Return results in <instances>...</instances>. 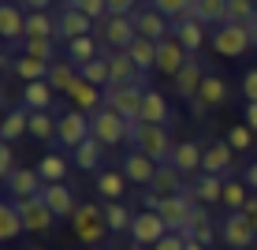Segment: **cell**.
<instances>
[{"label":"cell","instance_id":"obj_29","mask_svg":"<svg viewBox=\"0 0 257 250\" xmlns=\"http://www.w3.org/2000/svg\"><path fill=\"white\" fill-rule=\"evenodd\" d=\"M127 176H123V168H108V172H97V194H101L104 202H123V194H127Z\"/></svg>","mask_w":257,"mask_h":250},{"label":"cell","instance_id":"obj_22","mask_svg":"<svg viewBox=\"0 0 257 250\" xmlns=\"http://www.w3.org/2000/svg\"><path fill=\"white\" fill-rule=\"evenodd\" d=\"M168 164L183 176H201V142H175Z\"/></svg>","mask_w":257,"mask_h":250},{"label":"cell","instance_id":"obj_14","mask_svg":"<svg viewBox=\"0 0 257 250\" xmlns=\"http://www.w3.org/2000/svg\"><path fill=\"white\" fill-rule=\"evenodd\" d=\"M187 60H190V52L179 45V38H175V34L157 45V71H161L164 78H175L183 67H187Z\"/></svg>","mask_w":257,"mask_h":250},{"label":"cell","instance_id":"obj_7","mask_svg":"<svg viewBox=\"0 0 257 250\" xmlns=\"http://www.w3.org/2000/svg\"><path fill=\"white\" fill-rule=\"evenodd\" d=\"M12 202L19 205L26 231H34V235H49V231L56 228V213L49 209V202L41 198V194H34V198H12Z\"/></svg>","mask_w":257,"mask_h":250},{"label":"cell","instance_id":"obj_15","mask_svg":"<svg viewBox=\"0 0 257 250\" xmlns=\"http://www.w3.org/2000/svg\"><path fill=\"white\" fill-rule=\"evenodd\" d=\"M41 191H45V180L38 168H15L12 180H4V198H34Z\"/></svg>","mask_w":257,"mask_h":250},{"label":"cell","instance_id":"obj_30","mask_svg":"<svg viewBox=\"0 0 257 250\" xmlns=\"http://www.w3.org/2000/svg\"><path fill=\"white\" fill-rule=\"evenodd\" d=\"M142 123H161L168 127L172 123V105L161 90H146V105H142Z\"/></svg>","mask_w":257,"mask_h":250},{"label":"cell","instance_id":"obj_49","mask_svg":"<svg viewBox=\"0 0 257 250\" xmlns=\"http://www.w3.org/2000/svg\"><path fill=\"white\" fill-rule=\"evenodd\" d=\"M227 142H231L235 153H242V149H250V146H253V131L246 127V123H235V127L227 131Z\"/></svg>","mask_w":257,"mask_h":250},{"label":"cell","instance_id":"obj_53","mask_svg":"<svg viewBox=\"0 0 257 250\" xmlns=\"http://www.w3.org/2000/svg\"><path fill=\"white\" fill-rule=\"evenodd\" d=\"M242 97L246 101H257V67H250L242 75Z\"/></svg>","mask_w":257,"mask_h":250},{"label":"cell","instance_id":"obj_6","mask_svg":"<svg viewBox=\"0 0 257 250\" xmlns=\"http://www.w3.org/2000/svg\"><path fill=\"white\" fill-rule=\"evenodd\" d=\"M142 105H146V90L142 86H108L104 90V109L119 112L127 123L142 120Z\"/></svg>","mask_w":257,"mask_h":250},{"label":"cell","instance_id":"obj_45","mask_svg":"<svg viewBox=\"0 0 257 250\" xmlns=\"http://www.w3.org/2000/svg\"><path fill=\"white\" fill-rule=\"evenodd\" d=\"M23 52L38 60H56V38H23Z\"/></svg>","mask_w":257,"mask_h":250},{"label":"cell","instance_id":"obj_37","mask_svg":"<svg viewBox=\"0 0 257 250\" xmlns=\"http://www.w3.org/2000/svg\"><path fill=\"white\" fill-rule=\"evenodd\" d=\"M101 157H104V146H101V142H97L93 135L86 138L78 149H71V160H75L82 172H93V168H101Z\"/></svg>","mask_w":257,"mask_h":250},{"label":"cell","instance_id":"obj_31","mask_svg":"<svg viewBox=\"0 0 257 250\" xmlns=\"http://www.w3.org/2000/svg\"><path fill=\"white\" fill-rule=\"evenodd\" d=\"M19 105L30 112H49L52 109V86L49 82H26L19 94Z\"/></svg>","mask_w":257,"mask_h":250},{"label":"cell","instance_id":"obj_33","mask_svg":"<svg viewBox=\"0 0 257 250\" xmlns=\"http://www.w3.org/2000/svg\"><path fill=\"white\" fill-rule=\"evenodd\" d=\"M175 38H179V45L190 52V56H198L201 45H205V26L198 19H179L175 23Z\"/></svg>","mask_w":257,"mask_h":250},{"label":"cell","instance_id":"obj_2","mask_svg":"<svg viewBox=\"0 0 257 250\" xmlns=\"http://www.w3.org/2000/svg\"><path fill=\"white\" fill-rule=\"evenodd\" d=\"M71 224H75L78 243H86V246L104 243V235H108L104 205H97V202H78V209H75V217H71Z\"/></svg>","mask_w":257,"mask_h":250},{"label":"cell","instance_id":"obj_44","mask_svg":"<svg viewBox=\"0 0 257 250\" xmlns=\"http://www.w3.org/2000/svg\"><path fill=\"white\" fill-rule=\"evenodd\" d=\"M78 75H82L86 82L101 86V90H108V86H112V71H108V60H104V56H97L93 64H86L82 71H78Z\"/></svg>","mask_w":257,"mask_h":250},{"label":"cell","instance_id":"obj_34","mask_svg":"<svg viewBox=\"0 0 257 250\" xmlns=\"http://www.w3.org/2000/svg\"><path fill=\"white\" fill-rule=\"evenodd\" d=\"M23 231H26V224H23L19 205H15L12 198H4V205H0V239H4V243H12V239H19Z\"/></svg>","mask_w":257,"mask_h":250},{"label":"cell","instance_id":"obj_51","mask_svg":"<svg viewBox=\"0 0 257 250\" xmlns=\"http://www.w3.org/2000/svg\"><path fill=\"white\" fill-rule=\"evenodd\" d=\"M142 0H108V15H135Z\"/></svg>","mask_w":257,"mask_h":250},{"label":"cell","instance_id":"obj_10","mask_svg":"<svg viewBox=\"0 0 257 250\" xmlns=\"http://www.w3.org/2000/svg\"><path fill=\"white\" fill-rule=\"evenodd\" d=\"M90 138V112L82 109H71L60 116V127H56V142L64 149H78L82 142Z\"/></svg>","mask_w":257,"mask_h":250},{"label":"cell","instance_id":"obj_35","mask_svg":"<svg viewBox=\"0 0 257 250\" xmlns=\"http://www.w3.org/2000/svg\"><path fill=\"white\" fill-rule=\"evenodd\" d=\"M23 135H30V109H8L4 116V127H0V138L4 142H19Z\"/></svg>","mask_w":257,"mask_h":250},{"label":"cell","instance_id":"obj_50","mask_svg":"<svg viewBox=\"0 0 257 250\" xmlns=\"http://www.w3.org/2000/svg\"><path fill=\"white\" fill-rule=\"evenodd\" d=\"M12 172H15V149H12V142H4L0 146V176L12 180Z\"/></svg>","mask_w":257,"mask_h":250},{"label":"cell","instance_id":"obj_41","mask_svg":"<svg viewBox=\"0 0 257 250\" xmlns=\"http://www.w3.org/2000/svg\"><path fill=\"white\" fill-rule=\"evenodd\" d=\"M26 38H56V19L49 12H26Z\"/></svg>","mask_w":257,"mask_h":250},{"label":"cell","instance_id":"obj_59","mask_svg":"<svg viewBox=\"0 0 257 250\" xmlns=\"http://www.w3.org/2000/svg\"><path fill=\"white\" fill-rule=\"evenodd\" d=\"M187 250H209V246H201V243H194V239H187Z\"/></svg>","mask_w":257,"mask_h":250},{"label":"cell","instance_id":"obj_23","mask_svg":"<svg viewBox=\"0 0 257 250\" xmlns=\"http://www.w3.org/2000/svg\"><path fill=\"white\" fill-rule=\"evenodd\" d=\"M0 34L12 45L19 38H26V8H19L15 0H4V8H0Z\"/></svg>","mask_w":257,"mask_h":250},{"label":"cell","instance_id":"obj_17","mask_svg":"<svg viewBox=\"0 0 257 250\" xmlns=\"http://www.w3.org/2000/svg\"><path fill=\"white\" fill-rule=\"evenodd\" d=\"M119 168H123V176H127L131 183H138V187H146V191H149V183H153V176H157V168H161V164H157L153 157H146L142 149H131V153L123 157Z\"/></svg>","mask_w":257,"mask_h":250},{"label":"cell","instance_id":"obj_20","mask_svg":"<svg viewBox=\"0 0 257 250\" xmlns=\"http://www.w3.org/2000/svg\"><path fill=\"white\" fill-rule=\"evenodd\" d=\"M179 235L183 239H194V243H201V246H212V239H216V224H212V217H209L205 205H198V209L190 213L187 228H183Z\"/></svg>","mask_w":257,"mask_h":250},{"label":"cell","instance_id":"obj_43","mask_svg":"<svg viewBox=\"0 0 257 250\" xmlns=\"http://www.w3.org/2000/svg\"><path fill=\"white\" fill-rule=\"evenodd\" d=\"M131 60L142 67V71H149V67H157V41H149V38H135L131 41Z\"/></svg>","mask_w":257,"mask_h":250},{"label":"cell","instance_id":"obj_21","mask_svg":"<svg viewBox=\"0 0 257 250\" xmlns=\"http://www.w3.org/2000/svg\"><path fill=\"white\" fill-rule=\"evenodd\" d=\"M198 101H205V109H224V105L231 101V78L209 71L205 82H201V90H198Z\"/></svg>","mask_w":257,"mask_h":250},{"label":"cell","instance_id":"obj_60","mask_svg":"<svg viewBox=\"0 0 257 250\" xmlns=\"http://www.w3.org/2000/svg\"><path fill=\"white\" fill-rule=\"evenodd\" d=\"M30 250H41V246H30Z\"/></svg>","mask_w":257,"mask_h":250},{"label":"cell","instance_id":"obj_36","mask_svg":"<svg viewBox=\"0 0 257 250\" xmlns=\"http://www.w3.org/2000/svg\"><path fill=\"white\" fill-rule=\"evenodd\" d=\"M45 82L52 86V90H71V86H75L78 82V67L75 64H71V60L64 56V60H52V64H49V78H45Z\"/></svg>","mask_w":257,"mask_h":250},{"label":"cell","instance_id":"obj_8","mask_svg":"<svg viewBox=\"0 0 257 250\" xmlns=\"http://www.w3.org/2000/svg\"><path fill=\"white\" fill-rule=\"evenodd\" d=\"M97 38L108 49H131V41L138 38L135 19H131V15H104V19L97 23Z\"/></svg>","mask_w":257,"mask_h":250},{"label":"cell","instance_id":"obj_12","mask_svg":"<svg viewBox=\"0 0 257 250\" xmlns=\"http://www.w3.org/2000/svg\"><path fill=\"white\" fill-rule=\"evenodd\" d=\"M198 209V202H194V194L190 191H183V194H175V198H161V217H164V224L168 231H183L187 228V220H190V213Z\"/></svg>","mask_w":257,"mask_h":250},{"label":"cell","instance_id":"obj_47","mask_svg":"<svg viewBox=\"0 0 257 250\" xmlns=\"http://www.w3.org/2000/svg\"><path fill=\"white\" fill-rule=\"evenodd\" d=\"M149 4H153L161 15H168L172 23L187 19V12H190V0H149Z\"/></svg>","mask_w":257,"mask_h":250},{"label":"cell","instance_id":"obj_9","mask_svg":"<svg viewBox=\"0 0 257 250\" xmlns=\"http://www.w3.org/2000/svg\"><path fill=\"white\" fill-rule=\"evenodd\" d=\"M131 19H135L138 38H149V41H157V45H161L164 38H172V34H175V23L168 19V15H161L153 4H142Z\"/></svg>","mask_w":257,"mask_h":250},{"label":"cell","instance_id":"obj_18","mask_svg":"<svg viewBox=\"0 0 257 250\" xmlns=\"http://www.w3.org/2000/svg\"><path fill=\"white\" fill-rule=\"evenodd\" d=\"M231 160H235L231 142H205L201 146V172L224 176V172H231Z\"/></svg>","mask_w":257,"mask_h":250},{"label":"cell","instance_id":"obj_58","mask_svg":"<svg viewBox=\"0 0 257 250\" xmlns=\"http://www.w3.org/2000/svg\"><path fill=\"white\" fill-rule=\"evenodd\" d=\"M250 38H253V49H257V15L250 19Z\"/></svg>","mask_w":257,"mask_h":250},{"label":"cell","instance_id":"obj_39","mask_svg":"<svg viewBox=\"0 0 257 250\" xmlns=\"http://www.w3.org/2000/svg\"><path fill=\"white\" fill-rule=\"evenodd\" d=\"M60 120H52V112H30V138L34 142H56Z\"/></svg>","mask_w":257,"mask_h":250},{"label":"cell","instance_id":"obj_56","mask_svg":"<svg viewBox=\"0 0 257 250\" xmlns=\"http://www.w3.org/2000/svg\"><path fill=\"white\" fill-rule=\"evenodd\" d=\"M242 183L250 187V191H257V160H250V164H246V172H242Z\"/></svg>","mask_w":257,"mask_h":250},{"label":"cell","instance_id":"obj_52","mask_svg":"<svg viewBox=\"0 0 257 250\" xmlns=\"http://www.w3.org/2000/svg\"><path fill=\"white\" fill-rule=\"evenodd\" d=\"M153 250H187V239H183L179 231H168V235H164Z\"/></svg>","mask_w":257,"mask_h":250},{"label":"cell","instance_id":"obj_11","mask_svg":"<svg viewBox=\"0 0 257 250\" xmlns=\"http://www.w3.org/2000/svg\"><path fill=\"white\" fill-rule=\"evenodd\" d=\"M220 239H224L231 250H250V246H257V231H253L250 220H246V213H227V217L220 220Z\"/></svg>","mask_w":257,"mask_h":250},{"label":"cell","instance_id":"obj_40","mask_svg":"<svg viewBox=\"0 0 257 250\" xmlns=\"http://www.w3.org/2000/svg\"><path fill=\"white\" fill-rule=\"evenodd\" d=\"M38 172H41L45 183H64L67 180V157L64 153H45L41 164H38Z\"/></svg>","mask_w":257,"mask_h":250},{"label":"cell","instance_id":"obj_4","mask_svg":"<svg viewBox=\"0 0 257 250\" xmlns=\"http://www.w3.org/2000/svg\"><path fill=\"white\" fill-rule=\"evenodd\" d=\"M212 49H216L220 56H227V60L246 56V52L253 49L250 26H242V23H224V26H216V30H212Z\"/></svg>","mask_w":257,"mask_h":250},{"label":"cell","instance_id":"obj_54","mask_svg":"<svg viewBox=\"0 0 257 250\" xmlns=\"http://www.w3.org/2000/svg\"><path fill=\"white\" fill-rule=\"evenodd\" d=\"M242 123L257 135V101H246V112H242Z\"/></svg>","mask_w":257,"mask_h":250},{"label":"cell","instance_id":"obj_24","mask_svg":"<svg viewBox=\"0 0 257 250\" xmlns=\"http://www.w3.org/2000/svg\"><path fill=\"white\" fill-rule=\"evenodd\" d=\"M187 19H198L201 26H224L227 23V0H190Z\"/></svg>","mask_w":257,"mask_h":250},{"label":"cell","instance_id":"obj_55","mask_svg":"<svg viewBox=\"0 0 257 250\" xmlns=\"http://www.w3.org/2000/svg\"><path fill=\"white\" fill-rule=\"evenodd\" d=\"M19 8H26V12H49L52 0H15Z\"/></svg>","mask_w":257,"mask_h":250},{"label":"cell","instance_id":"obj_38","mask_svg":"<svg viewBox=\"0 0 257 250\" xmlns=\"http://www.w3.org/2000/svg\"><path fill=\"white\" fill-rule=\"evenodd\" d=\"M104 220H108V231H131L135 224V213L127 209V202H104Z\"/></svg>","mask_w":257,"mask_h":250},{"label":"cell","instance_id":"obj_13","mask_svg":"<svg viewBox=\"0 0 257 250\" xmlns=\"http://www.w3.org/2000/svg\"><path fill=\"white\" fill-rule=\"evenodd\" d=\"M205 75H209V67L201 64V56H190L187 67H183L179 75L172 78L175 97H183V101H194V97H198V90H201V82H205Z\"/></svg>","mask_w":257,"mask_h":250},{"label":"cell","instance_id":"obj_27","mask_svg":"<svg viewBox=\"0 0 257 250\" xmlns=\"http://www.w3.org/2000/svg\"><path fill=\"white\" fill-rule=\"evenodd\" d=\"M101 56V38H93V34H86V38H75L67 41V60L82 71L86 64H93V60Z\"/></svg>","mask_w":257,"mask_h":250},{"label":"cell","instance_id":"obj_48","mask_svg":"<svg viewBox=\"0 0 257 250\" xmlns=\"http://www.w3.org/2000/svg\"><path fill=\"white\" fill-rule=\"evenodd\" d=\"M67 8H78L82 15H90L93 23H101L108 15V0H67Z\"/></svg>","mask_w":257,"mask_h":250},{"label":"cell","instance_id":"obj_19","mask_svg":"<svg viewBox=\"0 0 257 250\" xmlns=\"http://www.w3.org/2000/svg\"><path fill=\"white\" fill-rule=\"evenodd\" d=\"M41 198L49 202V209L56 213V220H64V217H75V209H78V202H75V191H71L67 183H45Z\"/></svg>","mask_w":257,"mask_h":250},{"label":"cell","instance_id":"obj_1","mask_svg":"<svg viewBox=\"0 0 257 250\" xmlns=\"http://www.w3.org/2000/svg\"><path fill=\"white\" fill-rule=\"evenodd\" d=\"M131 146L142 149L146 157H153L157 164H168V160H172L175 142H172V135H168V127H161V123H142V120H135V123H131Z\"/></svg>","mask_w":257,"mask_h":250},{"label":"cell","instance_id":"obj_57","mask_svg":"<svg viewBox=\"0 0 257 250\" xmlns=\"http://www.w3.org/2000/svg\"><path fill=\"white\" fill-rule=\"evenodd\" d=\"M246 220H250V224H253V231H257V198H250V202H246Z\"/></svg>","mask_w":257,"mask_h":250},{"label":"cell","instance_id":"obj_32","mask_svg":"<svg viewBox=\"0 0 257 250\" xmlns=\"http://www.w3.org/2000/svg\"><path fill=\"white\" fill-rule=\"evenodd\" d=\"M15 78L26 86V82H45L49 78V60H38V56H26L19 52L15 56Z\"/></svg>","mask_w":257,"mask_h":250},{"label":"cell","instance_id":"obj_3","mask_svg":"<svg viewBox=\"0 0 257 250\" xmlns=\"http://www.w3.org/2000/svg\"><path fill=\"white\" fill-rule=\"evenodd\" d=\"M90 135L101 142L104 149L108 146H123V142H131V123L123 120L119 112H112V109H97V112H90Z\"/></svg>","mask_w":257,"mask_h":250},{"label":"cell","instance_id":"obj_42","mask_svg":"<svg viewBox=\"0 0 257 250\" xmlns=\"http://www.w3.org/2000/svg\"><path fill=\"white\" fill-rule=\"evenodd\" d=\"M250 187H246L242 180H224V202L220 205H227V213H242L246 209V202H250Z\"/></svg>","mask_w":257,"mask_h":250},{"label":"cell","instance_id":"obj_46","mask_svg":"<svg viewBox=\"0 0 257 250\" xmlns=\"http://www.w3.org/2000/svg\"><path fill=\"white\" fill-rule=\"evenodd\" d=\"M253 15H257V0H227V23L250 26Z\"/></svg>","mask_w":257,"mask_h":250},{"label":"cell","instance_id":"obj_26","mask_svg":"<svg viewBox=\"0 0 257 250\" xmlns=\"http://www.w3.org/2000/svg\"><path fill=\"white\" fill-rule=\"evenodd\" d=\"M67 97H71V105L82 109V112H97L104 105V90H101V86H93V82H86L82 75H78V82L67 90Z\"/></svg>","mask_w":257,"mask_h":250},{"label":"cell","instance_id":"obj_25","mask_svg":"<svg viewBox=\"0 0 257 250\" xmlns=\"http://www.w3.org/2000/svg\"><path fill=\"white\" fill-rule=\"evenodd\" d=\"M190 194H194V202H198V205H216V202H224V176H209V172L194 176Z\"/></svg>","mask_w":257,"mask_h":250},{"label":"cell","instance_id":"obj_16","mask_svg":"<svg viewBox=\"0 0 257 250\" xmlns=\"http://www.w3.org/2000/svg\"><path fill=\"white\" fill-rule=\"evenodd\" d=\"M93 26L97 23L90 19V15H82L78 8H64V12L56 15V41H64V45H67V41H75V38H86Z\"/></svg>","mask_w":257,"mask_h":250},{"label":"cell","instance_id":"obj_5","mask_svg":"<svg viewBox=\"0 0 257 250\" xmlns=\"http://www.w3.org/2000/svg\"><path fill=\"white\" fill-rule=\"evenodd\" d=\"M127 235H131V243H135V250H153L168 235V224H164V217L157 209H138Z\"/></svg>","mask_w":257,"mask_h":250},{"label":"cell","instance_id":"obj_28","mask_svg":"<svg viewBox=\"0 0 257 250\" xmlns=\"http://www.w3.org/2000/svg\"><path fill=\"white\" fill-rule=\"evenodd\" d=\"M149 191L157 194V198H175V194H183L187 187H183V172H175L172 164H161L153 176V183H149Z\"/></svg>","mask_w":257,"mask_h":250}]
</instances>
